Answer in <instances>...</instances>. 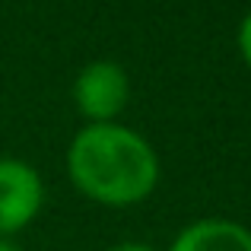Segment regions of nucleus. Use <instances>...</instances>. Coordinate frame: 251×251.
I'll return each mask as SVG.
<instances>
[{
  "label": "nucleus",
  "instance_id": "obj_1",
  "mask_svg": "<svg viewBox=\"0 0 251 251\" xmlns=\"http://www.w3.org/2000/svg\"><path fill=\"white\" fill-rule=\"evenodd\" d=\"M70 181L105 207H130L159 181L156 150L124 124H86L67 150Z\"/></svg>",
  "mask_w": 251,
  "mask_h": 251
},
{
  "label": "nucleus",
  "instance_id": "obj_2",
  "mask_svg": "<svg viewBox=\"0 0 251 251\" xmlns=\"http://www.w3.org/2000/svg\"><path fill=\"white\" fill-rule=\"evenodd\" d=\"M130 80L121 64L115 61H92L74 80V102L89 118V124H111L121 108L127 105Z\"/></svg>",
  "mask_w": 251,
  "mask_h": 251
},
{
  "label": "nucleus",
  "instance_id": "obj_3",
  "mask_svg": "<svg viewBox=\"0 0 251 251\" xmlns=\"http://www.w3.org/2000/svg\"><path fill=\"white\" fill-rule=\"evenodd\" d=\"M45 184L38 172L23 159H0V239L25 229L38 216Z\"/></svg>",
  "mask_w": 251,
  "mask_h": 251
},
{
  "label": "nucleus",
  "instance_id": "obj_4",
  "mask_svg": "<svg viewBox=\"0 0 251 251\" xmlns=\"http://www.w3.org/2000/svg\"><path fill=\"white\" fill-rule=\"evenodd\" d=\"M169 251H251V232L235 220H197L175 235Z\"/></svg>",
  "mask_w": 251,
  "mask_h": 251
},
{
  "label": "nucleus",
  "instance_id": "obj_5",
  "mask_svg": "<svg viewBox=\"0 0 251 251\" xmlns=\"http://www.w3.org/2000/svg\"><path fill=\"white\" fill-rule=\"evenodd\" d=\"M235 42H239V54H242V61H245L248 67H251V10L245 13V16H242Z\"/></svg>",
  "mask_w": 251,
  "mask_h": 251
},
{
  "label": "nucleus",
  "instance_id": "obj_6",
  "mask_svg": "<svg viewBox=\"0 0 251 251\" xmlns=\"http://www.w3.org/2000/svg\"><path fill=\"white\" fill-rule=\"evenodd\" d=\"M108 251H156V248L143 245V242H118V245H111Z\"/></svg>",
  "mask_w": 251,
  "mask_h": 251
},
{
  "label": "nucleus",
  "instance_id": "obj_7",
  "mask_svg": "<svg viewBox=\"0 0 251 251\" xmlns=\"http://www.w3.org/2000/svg\"><path fill=\"white\" fill-rule=\"evenodd\" d=\"M0 251H19V245L13 239H0Z\"/></svg>",
  "mask_w": 251,
  "mask_h": 251
}]
</instances>
